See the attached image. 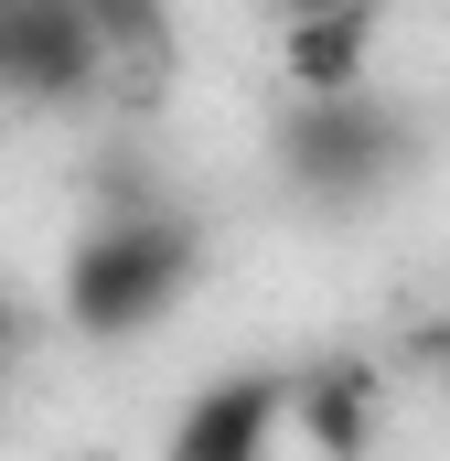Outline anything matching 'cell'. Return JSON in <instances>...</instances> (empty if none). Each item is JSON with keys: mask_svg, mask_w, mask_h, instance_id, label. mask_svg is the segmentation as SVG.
Instances as JSON below:
<instances>
[{"mask_svg": "<svg viewBox=\"0 0 450 461\" xmlns=\"http://www.w3.org/2000/svg\"><path fill=\"white\" fill-rule=\"evenodd\" d=\"M32 344V312H22V301H11V290H0V365H11V354Z\"/></svg>", "mask_w": 450, "mask_h": 461, "instance_id": "7", "label": "cell"}, {"mask_svg": "<svg viewBox=\"0 0 450 461\" xmlns=\"http://www.w3.org/2000/svg\"><path fill=\"white\" fill-rule=\"evenodd\" d=\"M440 354H450V333H440Z\"/></svg>", "mask_w": 450, "mask_h": 461, "instance_id": "9", "label": "cell"}, {"mask_svg": "<svg viewBox=\"0 0 450 461\" xmlns=\"http://www.w3.org/2000/svg\"><path fill=\"white\" fill-rule=\"evenodd\" d=\"M279 440H290V375H268V365L204 375V386L172 408V429H161L172 461H268Z\"/></svg>", "mask_w": 450, "mask_h": 461, "instance_id": "4", "label": "cell"}, {"mask_svg": "<svg viewBox=\"0 0 450 461\" xmlns=\"http://www.w3.org/2000/svg\"><path fill=\"white\" fill-rule=\"evenodd\" d=\"M268 11H279V22H290V11H333V0H268Z\"/></svg>", "mask_w": 450, "mask_h": 461, "instance_id": "8", "label": "cell"}, {"mask_svg": "<svg viewBox=\"0 0 450 461\" xmlns=\"http://www.w3.org/2000/svg\"><path fill=\"white\" fill-rule=\"evenodd\" d=\"M194 279H204V215L129 194V204H108V215L76 226L65 268H54V322L76 344H108V354L150 344L194 301Z\"/></svg>", "mask_w": 450, "mask_h": 461, "instance_id": "1", "label": "cell"}, {"mask_svg": "<svg viewBox=\"0 0 450 461\" xmlns=\"http://www.w3.org/2000/svg\"><path fill=\"white\" fill-rule=\"evenodd\" d=\"M375 22H386V0L290 11V22H279V76H290V97H354V86H375Z\"/></svg>", "mask_w": 450, "mask_h": 461, "instance_id": "5", "label": "cell"}, {"mask_svg": "<svg viewBox=\"0 0 450 461\" xmlns=\"http://www.w3.org/2000/svg\"><path fill=\"white\" fill-rule=\"evenodd\" d=\"M118 76V43L86 22V0H0V108H86Z\"/></svg>", "mask_w": 450, "mask_h": 461, "instance_id": "2", "label": "cell"}, {"mask_svg": "<svg viewBox=\"0 0 450 461\" xmlns=\"http://www.w3.org/2000/svg\"><path fill=\"white\" fill-rule=\"evenodd\" d=\"M86 22L108 32L118 54H161L172 43V0H86Z\"/></svg>", "mask_w": 450, "mask_h": 461, "instance_id": "6", "label": "cell"}, {"mask_svg": "<svg viewBox=\"0 0 450 461\" xmlns=\"http://www.w3.org/2000/svg\"><path fill=\"white\" fill-rule=\"evenodd\" d=\"M397 129H386V108L354 86V97H290V118H279V172H290V194H311V204H333V215H354L386 172H397Z\"/></svg>", "mask_w": 450, "mask_h": 461, "instance_id": "3", "label": "cell"}]
</instances>
